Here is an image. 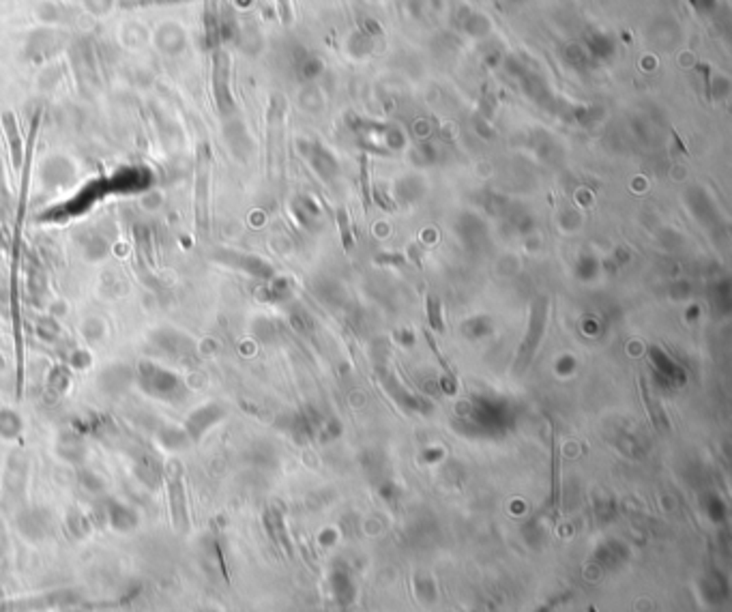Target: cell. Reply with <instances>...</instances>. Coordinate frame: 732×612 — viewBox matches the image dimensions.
<instances>
[{
	"label": "cell",
	"instance_id": "cell-1",
	"mask_svg": "<svg viewBox=\"0 0 732 612\" xmlns=\"http://www.w3.org/2000/svg\"><path fill=\"white\" fill-rule=\"evenodd\" d=\"M137 381L148 396L164 402H179L185 398V387L179 376L155 361H142L137 365Z\"/></svg>",
	"mask_w": 732,
	"mask_h": 612
},
{
	"label": "cell",
	"instance_id": "cell-2",
	"mask_svg": "<svg viewBox=\"0 0 732 612\" xmlns=\"http://www.w3.org/2000/svg\"><path fill=\"white\" fill-rule=\"evenodd\" d=\"M166 486H168V505H170L172 526L179 533H187V528H189V511H187L181 462H176V460L168 462V466H166Z\"/></svg>",
	"mask_w": 732,
	"mask_h": 612
},
{
	"label": "cell",
	"instance_id": "cell-3",
	"mask_svg": "<svg viewBox=\"0 0 732 612\" xmlns=\"http://www.w3.org/2000/svg\"><path fill=\"white\" fill-rule=\"evenodd\" d=\"M209 170H211V151L206 146L198 149L195 164V226L202 232L209 226Z\"/></svg>",
	"mask_w": 732,
	"mask_h": 612
},
{
	"label": "cell",
	"instance_id": "cell-4",
	"mask_svg": "<svg viewBox=\"0 0 732 612\" xmlns=\"http://www.w3.org/2000/svg\"><path fill=\"white\" fill-rule=\"evenodd\" d=\"M153 344L160 348L162 354H166V357L179 361V363H191L195 357L191 340H187L185 335L176 333V331H160L155 335Z\"/></svg>",
	"mask_w": 732,
	"mask_h": 612
},
{
	"label": "cell",
	"instance_id": "cell-5",
	"mask_svg": "<svg viewBox=\"0 0 732 612\" xmlns=\"http://www.w3.org/2000/svg\"><path fill=\"white\" fill-rule=\"evenodd\" d=\"M230 61L228 54L217 52L215 61H213V90H215V99H217V108L220 112H230L232 110V95H230Z\"/></svg>",
	"mask_w": 732,
	"mask_h": 612
},
{
	"label": "cell",
	"instance_id": "cell-6",
	"mask_svg": "<svg viewBox=\"0 0 732 612\" xmlns=\"http://www.w3.org/2000/svg\"><path fill=\"white\" fill-rule=\"evenodd\" d=\"M222 417H224V410L217 406V404H206V406L195 408V410L189 414L187 425H185V428H187V437L193 439V441H200L202 434H204L213 423L220 421Z\"/></svg>",
	"mask_w": 732,
	"mask_h": 612
},
{
	"label": "cell",
	"instance_id": "cell-7",
	"mask_svg": "<svg viewBox=\"0 0 732 612\" xmlns=\"http://www.w3.org/2000/svg\"><path fill=\"white\" fill-rule=\"evenodd\" d=\"M3 129H5V133H7V140H9V151H11L13 170H19V168L24 166V142H22V135H19V127H17V123H15L13 112L3 114Z\"/></svg>",
	"mask_w": 732,
	"mask_h": 612
},
{
	"label": "cell",
	"instance_id": "cell-8",
	"mask_svg": "<svg viewBox=\"0 0 732 612\" xmlns=\"http://www.w3.org/2000/svg\"><path fill=\"white\" fill-rule=\"evenodd\" d=\"M108 516H110V522L116 526V528H129L127 524H125V520L133 526L135 524V516H133V511L131 509H127L125 505H121V503H110V513H108Z\"/></svg>",
	"mask_w": 732,
	"mask_h": 612
},
{
	"label": "cell",
	"instance_id": "cell-9",
	"mask_svg": "<svg viewBox=\"0 0 732 612\" xmlns=\"http://www.w3.org/2000/svg\"><path fill=\"white\" fill-rule=\"evenodd\" d=\"M277 7H280V15L284 22H290L292 19V11H290V0H277Z\"/></svg>",
	"mask_w": 732,
	"mask_h": 612
}]
</instances>
